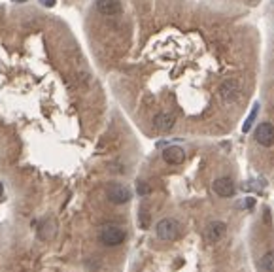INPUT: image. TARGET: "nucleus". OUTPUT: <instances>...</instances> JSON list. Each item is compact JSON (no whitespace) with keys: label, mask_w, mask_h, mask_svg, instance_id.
I'll use <instances>...</instances> for the list:
<instances>
[{"label":"nucleus","mask_w":274,"mask_h":272,"mask_svg":"<svg viewBox=\"0 0 274 272\" xmlns=\"http://www.w3.org/2000/svg\"><path fill=\"white\" fill-rule=\"evenodd\" d=\"M125 238H127L125 229H121L119 225H104L101 229V233H99V240H101L104 246H108V248H114V246L123 244Z\"/></svg>","instance_id":"obj_1"},{"label":"nucleus","mask_w":274,"mask_h":272,"mask_svg":"<svg viewBox=\"0 0 274 272\" xmlns=\"http://www.w3.org/2000/svg\"><path fill=\"white\" fill-rule=\"evenodd\" d=\"M180 233V225H178V221L172 218H164L161 219L155 227V234L159 240L163 242H172L176 240V236Z\"/></svg>","instance_id":"obj_2"},{"label":"nucleus","mask_w":274,"mask_h":272,"mask_svg":"<svg viewBox=\"0 0 274 272\" xmlns=\"http://www.w3.org/2000/svg\"><path fill=\"white\" fill-rule=\"evenodd\" d=\"M219 93V99L223 102H235L238 101V97H240V83L236 81V79H225L218 89Z\"/></svg>","instance_id":"obj_3"},{"label":"nucleus","mask_w":274,"mask_h":272,"mask_svg":"<svg viewBox=\"0 0 274 272\" xmlns=\"http://www.w3.org/2000/svg\"><path fill=\"white\" fill-rule=\"evenodd\" d=\"M106 197H108L110 202H114V204H125V202L131 201V189L123 184H112L108 187V191H106Z\"/></svg>","instance_id":"obj_4"},{"label":"nucleus","mask_w":274,"mask_h":272,"mask_svg":"<svg viewBox=\"0 0 274 272\" xmlns=\"http://www.w3.org/2000/svg\"><path fill=\"white\" fill-rule=\"evenodd\" d=\"M253 136H255V142H257V144L265 146V148H270L274 144V125L259 123Z\"/></svg>","instance_id":"obj_5"},{"label":"nucleus","mask_w":274,"mask_h":272,"mask_svg":"<svg viewBox=\"0 0 274 272\" xmlns=\"http://www.w3.org/2000/svg\"><path fill=\"white\" fill-rule=\"evenodd\" d=\"M214 193L221 197V199H229V197H233L235 195V182L231 178H218L214 182Z\"/></svg>","instance_id":"obj_6"},{"label":"nucleus","mask_w":274,"mask_h":272,"mask_svg":"<svg viewBox=\"0 0 274 272\" xmlns=\"http://www.w3.org/2000/svg\"><path fill=\"white\" fill-rule=\"evenodd\" d=\"M174 125H176V117L172 114H168V112H161V114H157L153 117V127H155L159 132H168L174 129Z\"/></svg>","instance_id":"obj_7"},{"label":"nucleus","mask_w":274,"mask_h":272,"mask_svg":"<svg viewBox=\"0 0 274 272\" xmlns=\"http://www.w3.org/2000/svg\"><path fill=\"white\" fill-rule=\"evenodd\" d=\"M223 234H225V223L212 221L210 225L206 227V231H204V240L208 242V244H214V242L221 240Z\"/></svg>","instance_id":"obj_8"},{"label":"nucleus","mask_w":274,"mask_h":272,"mask_svg":"<svg viewBox=\"0 0 274 272\" xmlns=\"http://www.w3.org/2000/svg\"><path fill=\"white\" fill-rule=\"evenodd\" d=\"M163 159L168 164H181L186 159V151L180 146H168L163 149Z\"/></svg>","instance_id":"obj_9"},{"label":"nucleus","mask_w":274,"mask_h":272,"mask_svg":"<svg viewBox=\"0 0 274 272\" xmlns=\"http://www.w3.org/2000/svg\"><path fill=\"white\" fill-rule=\"evenodd\" d=\"M95 4L102 16H118L121 12V0H97Z\"/></svg>","instance_id":"obj_10"},{"label":"nucleus","mask_w":274,"mask_h":272,"mask_svg":"<svg viewBox=\"0 0 274 272\" xmlns=\"http://www.w3.org/2000/svg\"><path fill=\"white\" fill-rule=\"evenodd\" d=\"M261 268L265 272H274V251H268L261 259Z\"/></svg>","instance_id":"obj_11"},{"label":"nucleus","mask_w":274,"mask_h":272,"mask_svg":"<svg viewBox=\"0 0 274 272\" xmlns=\"http://www.w3.org/2000/svg\"><path fill=\"white\" fill-rule=\"evenodd\" d=\"M257 110H259V106L255 104V106H253V110H251L250 117L246 119V123H244V127H242V131H244V132H248V131L251 129V123H253V121H255V117H257Z\"/></svg>","instance_id":"obj_12"},{"label":"nucleus","mask_w":274,"mask_h":272,"mask_svg":"<svg viewBox=\"0 0 274 272\" xmlns=\"http://www.w3.org/2000/svg\"><path fill=\"white\" fill-rule=\"evenodd\" d=\"M140 225L144 227V229H148V225H149V216L146 212H140Z\"/></svg>","instance_id":"obj_13"},{"label":"nucleus","mask_w":274,"mask_h":272,"mask_svg":"<svg viewBox=\"0 0 274 272\" xmlns=\"http://www.w3.org/2000/svg\"><path fill=\"white\" fill-rule=\"evenodd\" d=\"M149 193V187L146 186V184H138V195H148Z\"/></svg>","instance_id":"obj_14"},{"label":"nucleus","mask_w":274,"mask_h":272,"mask_svg":"<svg viewBox=\"0 0 274 272\" xmlns=\"http://www.w3.org/2000/svg\"><path fill=\"white\" fill-rule=\"evenodd\" d=\"M248 2H250V4H255V2H257V0H248Z\"/></svg>","instance_id":"obj_15"},{"label":"nucleus","mask_w":274,"mask_h":272,"mask_svg":"<svg viewBox=\"0 0 274 272\" xmlns=\"http://www.w3.org/2000/svg\"><path fill=\"white\" fill-rule=\"evenodd\" d=\"M12 2H16V4H17V2H25V0H12Z\"/></svg>","instance_id":"obj_16"}]
</instances>
